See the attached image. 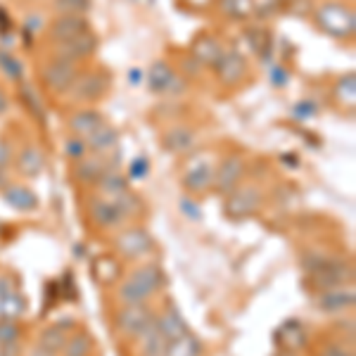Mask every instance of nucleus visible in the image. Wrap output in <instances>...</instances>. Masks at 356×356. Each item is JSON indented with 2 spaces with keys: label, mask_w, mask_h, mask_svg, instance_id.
I'll return each instance as SVG.
<instances>
[{
  "label": "nucleus",
  "mask_w": 356,
  "mask_h": 356,
  "mask_svg": "<svg viewBox=\"0 0 356 356\" xmlns=\"http://www.w3.org/2000/svg\"><path fill=\"white\" fill-rule=\"evenodd\" d=\"M24 354V349H22V342H10V344H3L0 347V356H22Z\"/></svg>",
  "instance_id": "nucleus-52"
},
{
  "label": "nucleus",
  "mask_w": 356,
  "mask_h": 356,
  "mask_svg": "<svg viewBox=\"0 0 356 356\" xmlns=\"http://www.w3.org/2000/svg\"><path fill=\"white\" fill-rule=\"evenodd\" d=\"M79 72H81V65L62 60V57H55V55H48V60H43L41 67H38V76H41L43 88L57 97L69 95Z\"/></svg>",
  "instance_id": "nucleus-4"
},
{
  "label": "nucleus",
  "mask_w": 356,
  "mask_h": 356,
  "mask_svg": "<svg viewBox=\"0 0 356 356\" xmlns=\"http://www.w3.org/2000/svg\"><path fill=\"white\" fill-rule=\"evenodd\" d=\"M195 145H197V131H195L193 126L174 124L162 134V147L166 152L176 154V157L193 152Z\"/></svg>",
  "instance_id": "nucleus-17"
},
{
  "label": "nucleus",
  "mask_w": 356,
  "mask_h": 356,
  "mask_svg": "<svg viewBox=\"0 0 356 356\" xmlns=\"http://www.w3.org/2000/svg\"><path fill=\"white\" fill-rule=\"evenodd\" d=\"M102 124H105V117H102L100 110H95V107H79V110L69 117L67 129L72 136L88 138L90 134H95Z\"/></svg>",
  "instance_id": "nucleus-23"
},
{
  "label": "nucleus",
  "mask_w": 356,
  "mask_h": 356,
  "mask_svg": "<svg viewBox=\"0 0 356 356\" xmlns=\"http://www.w3.org/2000/svg\"><path fill=\"white\" fill-rule=\"evenodd\" d=\"M0 74L8 79L10 83H19L26 76V67L19 57H15L10 50L0 48Z\"/></svg>",
  "instance_id": "nucleus-33"
},
{
  "label": "nucleus",
  "mask_w": 356,
  "mask_h": 356,
  "mask_svg": "<svg viewBox=\"0 0 356 356\" xmlns=\"http://www.w3.org/2000/svg\"><path fill=\"white\" fill-rule=\"evenodd\" d=\"M50 8L57 15H88L93 8V0H50Z\"/></svg>",
  "instance_id": "nucleus-38"
},
{
  "label": "nucleus",
  "mask_w": 356,
  "mask_h": 356,
  "mask_svg": "<svg viewBox=\"0 0 356 356\" xmlns=\"http://www.w3.org/2000/svg\"><path fill=\"white\" fill-rule=\"evenodd\" d=\"M318 356H354V354L349 352V349L340 347V344H325Z\"/></svg>",
  "instance_id": "nucleus-51"
},
{
  "label": "nucleus",
  "mask_w": 356,
  "mask_h": 356,
  "mask_svg": "<svg viewBox=\"0 0 356 356\" xmlns=\"http://www.w3.org/2000/svg\"><path fill=\"white\" fill-rule=\"evenodd\" d=\"M129 278L134 280L138 288L145 290L150 297L159 295V292L166 288V273L159 264H143V266H138L131 271Z\"/></svg>",
  "instance_id": "nucleus-22"
},
{
  "label": "nucleus",
  "mask_w": 356,
  "mask_h": 356,
  "mask_svg": "<svg viewBox=\"0 0 356 356\" xmlns=\"http://www.w3.org/2000/svg\"><path fill=\"white\" fill-rule=\"evenodd\" d=\"M152 250H154L152 235L140 226L126 228V231H122L117 238H114V252L126 261L143 259V257H147Z\"/></svg>",
  "instance_id": "nucleus-7"
},
{
  "label": "nucleus",
  "mask_w": 356,
  "mask_h": 356,
  "mask_svg": "<svg viewBox=\"0 0 356 356\" xmlns=\"http://www.w3.org/2000/svg\"><path fill=\"white\" fill-rule=\"evenodd\" d=\"M93 273L100 285H114V283H119V278H122V264L110 254L97 257L93 264Z\"/></svg>",
  "instance_id": "nucleus-30"
},
{
  "label": "nucleus",
  "mask_w": 356,
  "mask_h": 356,
  "mask_svg": "<svg viewBox=\"0 0 356 356\" xmlns=\"http://www.w3.org/2000/svg\"><path fill=\"white\" fill-rule=\"evenodd\" d=\"M273 340L275 344H278L280 352H300V349L307 347V330H304V325L300 323V321H285L283 325H278V330L273 332Z\"/></svg>",
  "instance_id": "nucleus-20"
},
{
  "label": "nucleus",
  "mask_w": 356,
  "mask_h": 356,
  "mask_svg": "<svg viewBox=\"0 0 356 356\" xmlns=\"http://www.w3.org/2000/svg\"><path fill=\"white\" fill-rule=\"evenodd\" d=\"M88 214L95 226H100V228H117L126 221L117 202H114L112 197H105V195H102V197H95L93 202H90Z\"/></svg>",
  "instance_id": "nucleus-21"
},
{
  "label": "nucleus",
  "mask_w": 356,
  "mask_h": 356,
  "mask_svg": "<svg viewBox=\"0 0 356 356\" xmlns=\"http://www.w3.org/2000/svg\"><path fill=\"white\" fill-rule=\"evenodd\" d=\"M245 171H247V162L240 154H228L223 157L219 164L214 166V191L226 197L228 193L235 191V188L243 183L245 178Z\"/></svg>",
  "instance_id": "nucleus-10"
},
{
  "label": "nucleus",
  "mask_w": 356,
  "mask_h": 356,
  "mask_svg": "<svg viewBox=\"0 0 356 356\" xmlns=\"http://www.w3.org/2000/svg\"><path fill=\"white\" fill-rule=\"evenodd\" d=\"M223 43L219 36L214 33H200L191 45V55L200 62L204 69H214V65L219 62V57L223 55Z\"/></svg>",
  "instance_id": "nucleus-19"
},
{
  "label": "nucleus",
  "mask_w": 356,
  "mask_h": 356,
  "mask_svg": "<svg viewBox=\"0 0 356 356\" xmlns=\"http://www.w3.org/2000/svg\"><path fill=\"white\" fill-rule=\"evenodd\" d=\"M17 340H22L19 321L0 318V347H3V344H10V342H17Z\"/></svg>",
  "instance_id": "nucleus-43"
},
{
  "label": "nucleus",
  "mask_w": 356,
  "mask_h": 356,
  "mask_svg": "<svg viewBox=\"0 0 356 356\" xmlns=\"http://www.w3.org/2000/svg\"><path fill=\"white\" fill-rule=\"evenodd\" d=\"M309 273V285L316 292H323L330 288H340V285H352L354 271L344 261L328 259V257H312V261L304 264Z\"/></svg>",
  "instance_id": "nucleus-3"
},
{
  "label": "nucleus",
  "mask_w": 356,
  "mask_h": 356,
  "mask_svg": "<svg viewBox=\"0 0 356 356\" xmlns=\"http://www.w3.org/2000/svg\"><path fill=\"white\" fill-rule=\"evenodd\" d=\"M97 48H100V38L93 33V29H88V31H83L81 36L72 38V41L55 43L50 55L62 57V60H69V62H76V65H83V62H88L90 57L97 53Z\"/></svg>",
  "instance_id": "nucleus-8"
},
{
  "label": "nucleus",
  "mask_w": 356,
  "mask_h": 356,
  "mask_svg": "<svg viewBox=\"0 0 356 356\" xmlns=\"http://www.w3.org/2000/svg\"><path fill=\"white\" fill-rule=\"evenodd\" d=\"M17 97H19L22 107L36 119V124H43L48 122V114H45V105H43V95H41V88L31 81H19L17 83Z\"/></svg>",
  "instance_id": "nucleus-24"
},
{
  "label": "nucleus",
  "mask_w": 356,
  "mask_h": 356,
  "mask_svg": "<svg viewBox=\"0 0 356 356\" xmlns=\"http://www.w3.org/2000/svg\"><path fill=\"white\" fill-rule=\"evenodd\" d=\"M22 356H57V354L48 352V349H43V347H38V344H36V347H31L29 352H24Z\"/></svg>",
  "instance_id": "nucleus-55"
},
{
  "label": "nucleus",
  "mask_w": 356,
  "mask_h": 356,
  "mask_svg": "<svg viewBox=\"0 0 356 356\" xmlns=\"http://www.w3.org/2000/svg\"><path fill=\"white\" fill-rule=\"evenodd\" d=\"M13 164H15V171L22 178H36L45 171L48 157H45V152L36 143H26V145H22L19 150H17Z\"/></svg>",
  "instance_id": "nucleus-16"
},
{
  "label": "nucleus",
  "mask_w": 356,
  "mask_h": 356,
  "mask_svg": "<svg viewBox=\"0 0 356 356\" xmlns=\"http://www.w3.org/2000/svg\"><path fill=\"white\" fill-rule=\"evenodd\" d=\"M86 143H88V150L93 154H105L107 157V154H112L114 150H119V129L112 126L110 122H105L95 134H90L86 138Z\"/></svg>",
  "instance_id": "nucleus-25"
},
{
  "label": "nucleus",
  "mask_w": 356,
  "mask_h": 356,
  "mask_svg": "<svg viewBox=\"0 0 356 356\" xmlns=\"http://www.w3.org/2000/svg\"><path fill=\"white\" fill-rule=\"evenodd\" d=\"M216 10L233 22H245L252 17V0H216Z\"/></svg>",
  "instance_id": "nucleus-35"
},
{
  "label": "nucleus",
  "mask_w": 356,
  "mask_h": 356,
  "mask_svg": "<svg viewBox=\"0 0 356 356\" xmlns=\"http://www.w3.org/2000/svg\"><path fill=\"white\" fill-rule=\"evenodd\" d=\"M164 356H204V344L200 337H195L191 330L176 340L166 342Z\"/></svg>",
  "instance_id": "nucleus-29"
},
{
  "label": "nucleus",
  "mask_w": 356,
  "mask_h": 356,
  "mask_svg": "<svg viewBox=\"0 0 356 356\" xmlns=\"http://www.w3.org/2000/svg\"><path fill=\"white\" fill-rule=\"evenodd\" d=\"M147 86L157 95H174L181 97L188 93V79L176 72L174 65L164 57L154 60L147 69Z\"/></svg>",
  "instance_id": "nucleus-6"
},
{
  "label": "nucleus",
  "mask_w": 356,
  "mask_h": 356,
  "mask_svg": "<svg viewBox=\"0 0 356 356\" xmlns=\"http://www.w3.org/2000/svg\"><path fill=\"white\" fill-rule=\"evenodd\" d=\"M114 202H117V207L122 209V214H124V219H131V216H138L143 211V202H140V197L138 195H134L131 191H126L122 195H114Z\"/></svg>",
  "instance_id": "nucleus-40"
},
{
  "label": "nucleus",
  "mask_w": 356,
  "mask_h": 356,
  "mask_svg": "<svg viewBox=\"0 0 356 356\" xmlns=\"http://www.w3.org/2000/svg\"><path fill=\"white\" fill-rule=\"evenodd\" d=\"M26 314V300L22 292H13L8 297H0V318L19 321Z\"/></svg>",
  "instance_id": "nucleus-36"
},
{
  "label": "nucleus",
  "mask_w": 356,
  "mask_h": 356,
  "mask_svg": "<svg viewBox=\"0 0 356 356\" xmlns=\"http://www.w3.org/2000/svg\"><path fill=\"white\" fill-rule=\"evenodd\" d=\"M181 211H183V216H188L191 221H200L202 219V209H200L197 204H195V200L191 197V195H183L181 197Z\"/></svg>",
  "instance_id": "nucleus-48"
},
{
  "label": "nucleus",
  "mask_w": 356,
  "mask_h": 356,
  "mask_svg": "<svg viewBox=\"0 0 356 356\" xmlns=\"http://www.w3.org/2000/svg\"><path fill=\"white\" fill-rule=\"evenodd\" d=\"M316 114H318V107H316L314 100H300L292 107V117L300 119V122H307V119L316 117Z\"/></svg>",
  "instance_id": "nucleus-46"
},
{
  "label": "nucleus",
  "mask_w": 356,
  "mask_h": 356,
  "mask_svg": "<svg viewBox=\"0 0 356 356\" xmlns=\"http://www.w3.org/2000/svg\"><path fill=\"white\" fill-rule=\"evenodd\" d=\"M15 145H13V140H10L8 136H3L0 138V171H8L10 166H13L15 162Z\"/></svg>",
  "instance_id": "nucleus-45"
},
{
  "label": "nucleus",
  "mask_w": 356,
  "mask_h": 356,
  "mask_svg": "<svg viewBox=\"0 0 356 356\" xmlns=\"http://www.w3.org/2000/svg\"><path fill=\"white\" fill-rule=\"evenodd\" d=\"M88 143H86V138H79V136H72L69 134L65 138V143H62V154L69 159V162H79V159H83L86 154H88Z\"/></svg>",
  "instance_id": "nucleus-39"
},
{
  "label": "nucleus",
  "mask_w": 356,
  "mask_h": 356,
  "mask_svg": "<svg viewBox=\"0 0 356 356\" xmlns=\"http://www.w3.org/2000/svg\"><path fill=\"white\" fill-rule=\"evenodd\" d=\"M0 197H3V202L15 211L31 214V211L38 209V195L29 186H24V183H8V186L0 191Z\"/></svg>",
  "instance_id": "nucleus-18"
},
{
  "label": "nucleus",
  "mask_w": 356,
  "mask_h": 356,
  "mask_svg": "<svg viewBox=\"0 0 356 356\" xmlns=\"http://www.w3.org/2000/svg\"><path fill=\"white\" fill-rule=\"evenodd\" d=\"M290 79L292 72L285 65H280V62H271L268 65V81H271L273 88H285L290 83Z\"/></svg>",
  "instance_id": "nucleus-42"
},
{
  "label": "nucleus",
  "mask_w": 356,
  "mask_h": 356,
  "mask_svg": "<svg viewBox=\"0 0 356 356\" xmlns=\"http://www.w3.org/2000/svg\"><path fill=\"white\" fill-rule=\"evenodd\" d=\"M110 88H112V74L105 67L81 69L67 97L81 107H93L95 102H100L102 97L110 93Z\"/></svg>",
  "instance_id": "nucleus-2"
},
{
  "label": "nucleus",
  "mask_w": 356,
  "mask_h": 356,
  "mask_svg": "<svg viewBox=\"0 0 356 356\" xmlns=\"http://www.w3.org/2000/svg\"><path fill=\"white\" fill-rule=\"evenodd\" d=\"M147 174H150V159H147L145 154H140V157H136L134 164H131L129 181H131V178H134V181H143Z\"/></svg>",
  "instance_id": "nucleus-47"
},
{
  "label": "nucleus",
  "mask_w": 356,
  "mask_h": 356,
  "mask_svg": "<svg viewBox=\"0 0 356 356\" xmlns=\"http://www.w3.org/2000/svg\"><path fill=\"white\" fill-rule=\"evenodd\" d=\"M285 8V0H252V17L271 19Z\"/></svg>",
  "instance_id": "nucleus-41"
},
{
  "label": "nucleus",
  "mask_w": 356,
  "mask_h": 356,
  "mask_svg": "<svg viewBox=\"0 0 356 356\" xmlns=\"http://www.w3.org/2000/svg\"><path fill=\"white\" fill-rule=\"evenodd\" d=\"M214 74L221 86L233 88V86H240L247 79V74H250V62H247V57L240 53V50H235V48L223 50L219 62L214 65Z\"/></svg>",
  "instance_id": "nucleus-9"
},
{
  "label": "nucleus",
  "mask_w": 356,
  "mask_h": 356,
  "mask_svg": "<svg viewBox=\"0 0 356 356\" xmlns=\"http://www.w3.org/2000/svg\"><path fill=\"white\" fill-rule=\"evenodd\" d=\"M314 24L335 41H352L356 33V13L347 0H323L314 10Z\"/></svg>",
  "instance_id": "nucleus-1"
},
{
  "label": "nucleus",
  "mask_w": 356,
  "mask_h": 356,
  "mask_svg": "<svg viewBox=\"0 0 356 356\" xmlns=\"http://www.w3.org/2000/svg\"><path fill=\"white\" fill-rule=\"evenodd\" d=\"M154 325H157V330L162 332L166 340H176V337H181L188 332L186 318H183L181 312H178V307H174V304H169L162 314L154 316Z\"/></svg>",
  "instance_id": "nucleus-26"
},
{
  "label": "nucleus",
  "mask_w": 356,
  "mask_h": 356,
  "mask_svg": "<svg viewBox=\"0 0 356 356\" xmlns=\"http://www.w3.org/2000/svg\"><path fill=\"white\" fill-rule=\"evenodd\" d=\"M43 29H45L43 17H38V15L26 17V22H24V31L26 33H38V31H43Z\"/></svg>",
  "instance_id": "nucleus-50"
},
{
  "label": "nucleus",
  "mask_w": 356,
  "mask_h": 356,
  "mask_svg": "<svg viewBox=\"0 0 356 356\" xmlns=\"http://www.w3.org/2000/svg\"><path fill=\"white\" fill-rule=\"evenodd\" d=\"M176 72L181 74V76H186V79H195V76H200V74L204 72V67L200 65V62L195 60L191 53H188V55L181 57V62H178Z\"/></svg>",
  "instance_id": "nucleus-44"
},
{
  "label": "nucleus",
  "mask_w": 356,
  "mask_h": 356,
  "mask_svg": "<svg viewBox=\"0 0 356 356\" xmlns=\"http://www.w3.org/2000/svg\"><path fill=\"white\" fill-rule=\"evenodd\" d=\"M332 97L335 102H340L344 107H354L356 102V74L354 72H347L342 76H337V81L332 83Z\"/></svg>",
  "instance_id": "nucleus-32"
},
{
  "label": "nucleus",
  "mask_w": 356,
  "mask_h": 356,
  "mask_svg": "<svg viewBox=\"0 0 356 356\" xmlns=\"http://www.w3.org/2000/svg\"><path fill=\"white\" fill-rule=\"evenodd\" d=\"M10 107H13V97H10L8 90L0 86V117H3V114H8Z\"/></svg>",
  "instance_id": "nucleus-53"
},
{
  "label": "nucleus",
  "mask_w": 356,
  "mask_h": 356,
  "mask_svg": "<svg viewBox=\"0 0 356 356\" xmlns=\"http://www.w3.org/2000/svg\"><path fill=\"white\" fill-rule=\"evenodd\" d=\"M10 29H13V22H10V15L8 10L0 5V33H10Z\"/></svg>",
  "instance_id": "nucleus-54"
},
{
  "label": "nucleus",
  "mask_w": 356,
  "mask_h": 356,
  "mask_svg": "<svg viewBox=\"0 0 356 356\" xmlns=\"http://www.w3.org/2000/svg\"><path fill=\"white\" fill-rule=\"evenodd\" d=\"M110 159L105 157V154H93L88 152L83 159H79V162H74V178H76L81 186L86 188H97V183H100V178L110 171Z\"/></svg>",
  "instance_id": "nucleus-14"
},
{
  "label": "nucleus",
  "mask_w": 356,
  "mask_h": 356,
  "mask_svg": "<svg viewBox=\"0 0 356 356\" xmlns=\"http://www.w3.org/2000/svg\"><path fill=\"white\" fill-rule=\"evenodd\" d=\"M97 188H100V193L105 195V197H114V195H122L126 191H131V181H129V176H124L119 169H110L100 178Z\"/></svg>",
  "instance_id": "nucleus-34"
},
{
  "label": "nucleus",
  "mask_w": 356,
  "mask_h": 356,
  "mask_svg": "<svg viewBox=\"0 0 356 356\" xmlns=\"http://www.w3.org/2000/svg\"><path fill=\"white\" fill-rule=\"evenodd\" d=\"M72 325H74V321L67 318V321H60V323L50 325V328H45L41 335H38V347L48 349V352H53V354H60L62 349H65L67 337H69L67 328H72Z\"/></svg>",
  "instance_id": "nucleus-27"
},
{
  "label": "nucleus",
  "mask_w": 356,
  "mask_h": 356,
  "mask_svg": "<svg viewBox=\"0 0 356 356\" xmlns=\"http://www.w3.org/2000/svg\"><path fill=\"white\" fill-rule=\"evenodd\" d=\"M316 309L323 314H342L354 309L356 304V292L352 285H340V288H330L316 295Z\"/></svg>",
  "instance_id": "nucleus-15"
},
{
  "label": "nucleus",
  "mask_w": 356,
  "mask_h": 356,
  "mask_svg": "<svg viewBox=\"0 0 356 356\" xmlns=\"http://www.w3.org/2000/svg\"><path fill=\"white\" fill-rule=\"evenodd\" d=\"M117 300L124 304V307H129V304H147L150 300V295H147L143 288H138L131 278H126L122 285L117 288Z\"/></svg>",
  "instance_id": "nucleus-37"
},
{
  "label": "nucleus",
  "mask_w": 356,
  "mask_h": 356,
  "mask_svg": "<svg viewBox=\"0 0 356 356\" xmlns=\"http://www.w3.org/2000/svg\"><path fill=\"white\" fill-rule=\"evenodd\" d=\"M95 349V340L88 330H76L67 337V344L62 349V356H90Z\"/></svg>",
  "instance_id": "nucleus-31"
},
{
  "label": "nucleus",
  "mask_w": 356,
  "mask_h": 356,
  "mask_svg": "<svg viewBox=\"0 0 356 356\" xmlns=\"http://www.w3.org/2000/svg\"><path fill=\"white\" fill-rule=\"evenodd\" d=\"M214 162L209 157H200L188 164L181 176V186L188 195H202L214 186Z\"/></svg>",
  "instance_id": "nucleus-12"
},
{
  "label": "nucleus",
  "mask_w": 356,
  "mask_h": 356,
  "mask_svg": "<svg viewBox=\"0 0 356 356\" xmlns=\"http://www.w3.org/2000/svg\"><path fill=\"white\" fill-rule=\"evenodd\" d=\"M154 321V314L150 312L147 304H129V307H122V312L117 314V330L119 335L129 337V340H138L143 330L147 328Z\"/></svg>",
  "instance_id": "nucleus-11"
},
{
  "label": "nucleus",
  "mask_w": 356,
  "mask_h": 356,
  "mask_svg": "<svg viewBox=\"0 0 356 356\" xmlns=\"http://www.w3.org/2000/svg\"><path fill=\"white\" fill-rule=\"evenodd\" d=\"M264 204V193L254 183H240L235 191L226 195L223 202V214L231 221H245L250 216H254Z\"/></svg>",
  "instance_id": "nucleus-5"
},
{
  "label": "nucleus",
  "mask_w": 356,
  "mask_h": 356,
  "mask_svg": "<svg viewBox=\"0 0 356 356\" xmlns=\"http://www.w3.org/2000/svg\"><path fill=\"white\" fill-rule=\"evenodd\" d=\"M13 292H19V283H17V278L10 273L0 275V297H8V295H13Z\"/></svg>",
  "instance_id": "nucleus-49"
},
{
  "label": "nucleus",
  "mask_w": 356,
  "mask_h": 356,
  "mask_svg": "<svg viewBox=\"0 0 356 356\" xmlns=\"http://www.w3.org/2000/svg\"><path fill=\"white\" fill-rule=\"evenodd\" d=\"M136 342H138V352H140V356H164L166 342L169 340L157 330V325H154V321H152V323L138 335Z\"/></svg>",
  "instance_id": "nucleus-28"
},
{
  "label": "nucleus",
  "mask_w": 356,
  "mask_h": 356,
  "mask_svg": "<svg viewBox=\"0 0 356 356\" xmlns=\"http://www.w3.org/2000/svg\"><path fill=\"white\" fill-rule=\"evenodd\" d=\"M90 24L83 15H57L48 26H45V36L50 43H65L72 38L81 36L83 31H88Z\"/></svg>",
  "instance_id": "nucleus-13"
}]
</instances>
